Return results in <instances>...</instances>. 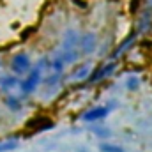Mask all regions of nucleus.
Returning a JSON list of instances; mask_svg holds the SVG:
<instances>
[{
    "label": "nucleus",
    "mask_w": 152,
    "mask_h": 152,
    "mask_svg": "<svg viewBox=\"0 0 152 152\" xmlns=\"http://www.w3.org/2000/svg\"><path fill=\"white\" fill-rule=\"evenodd\" d=\"M78 48H80L78 36L75 32H67L62 42V51H60V58L64 60V64H73L78 58Z\"/></svg>",
    "instance_id": "1"
},
{
    "label": "nucleus",
    "mask_w": 152,
    "mask_h": 152,
    "mask_svg": "<svg viewBox=\"0 0 152 152\" xmlns=\"http://www.w3.org/2000/svg\"><path fill=\"white\" fill-rule=\"evenodd\" d=\"M41 78H42V73H41V64H37V66H36V69L28 75V78H25L23 81H20V88H21V92H23V94H30V92H34V90L37 88Z\"/></svg>",
    "instance_id": "2"
},
{
    "label": "nucleus",
    "mask_w": 152,
    "mask_h": 152,
    "mask_svg": "<svg viewBox=\"0 0 152 152\" xmlns=\"http://www.w3.org/2000/svg\"><path fill=\"white\" fill-rule=\"evenodd\" d=\"M30 58H28V55H25V53H18V55H14V58H12V62H11V67H12V71L16 73V75H25L28 69H30Z\"/></svg>",
    "instance_id": "3"
},
{
    "label": "nucleus",
    "mask_w": 152,
    "mask_h": 152,
    "mask_svg": "<svg viewBox=\"0 0 152 152\" xmlns=\"http://www.w3.org/2000/svg\"><path fill=\"white\" fill-rule=\"evenodd\" d=\"M110 106H96L92 110H88L87 113L83 115V120L85 122H96V120H101V118H106L110 113Z\"/></svg>",
    "instance_id": "4"
},
{
    "label": "nucleus",
    "mask_w": 152,
    "mask_h": 152,
    "mask_svg": "<svg viewBox=\"0 0 152 152\" xmlns=\"http://www.w3.org/2000/svg\"><path fill=\"white\" fill-rule=\"evenodd\" d=\"M96 44H97V39L94 34H85L81 41H80V48L83 50V53H90L96 50Z\"/></svg>",
    "instance_id": "5"
},
{
    "label": "nucleus",
    "mask_w": 152,
    "mask_h": 152,
    "mask_svg": "<svg viewBox=\"0 0 152 152\" xmlns=\"http://www.w3.org/2000/svg\"><path fill=\"white\" fill-rule=\"evenodd\" d=\"M2 85H4V88H5L7 92H11L14 87H20V80H18L16 76H5V78L2 80Z\"/></svg>",
    "instance_id": "6"
},
{
    "label": "nucleus",
    "mask_w": 152,
    "mask_h": 152,
    "mask_svg": "<svg viewBox=\"0 0 152 152\" xmlns=\"http://www.w3.org/2000/svg\"><path fill=\"white\" fill-rule=\"evenodd\" d=\"M113 69H115V62H110L106 67H103L99 73H96V75H94L92 81H97V80H101V78H106V76H108L110 73H112V71H113Z\"/></svg>",
    "instance_id": "7"
},
{
    "label": "nucleus",
    "mask_w": 152,
    "mask_h": 152,
    "mask_svg": "<svg viewBox=\"0 0 152 152\" xmlns=\"http://www.w3.org/2000/svg\"><path fill=\"white\" fill-rule=\"evenodd\" d=\"M90 64H85V66H81L78 71L75 73V80H85L87 76H90Z\"/></svg>",
    "instance_id": "8"
},
{
    "label": "nucleus",
    "mask_w": 152,
    "mask_h": 152,
    "mask_svg": "<svg viewBox=\"0 0 152 152\" xmlns=\"http://www.w3.org/2000/svg\"><path fill=\"white\" fill-rule=\"evenodd\" d=\"M18 145H20V142H18V140H7V142H2V143H0V152L14 151Z\"/></svg>",
    "instance_id": "9"
},
{
    "label": "nucleus",
    "mask_w": 152,
    "mask_h": 152,
    "mask_svg": "<svg viewBox=\"0 0 152 152\" xmlns=\"http://www.w3.org/2000/svg\"><path fill=\"white\" fill-rule=\"evenodd\" d=\"M101 151L103 152H124V149L118 147V145H112V143H101Z\"/></svg>",
    "instance_id": "10"
},
{
    "label": "nucleus",
    "mask_w": 152,
    "mask_h": 152,
    "mask_svg": "<svg viewBox=\"0 0 152 152\" xmlns=\"http://www.w3.org/2000/svg\"><path fill=\"white\" fill-rule=\"evenodd\" d=\"M5 103L9 104V108H12V110H20V101H18V99H14V97H7Z\"/></svg>",
    "instance_id": "11"
},
{
    "label": "nucleus",
    "mask_w": 152,
    "mask_h": 152,
    "mask_svg": "<svg viewBox=\"0 0 152 152\" xmlns=\"http://www.w3.org/2000/svg\"><path fill=\"white\" fill-rule=\"evenodd\" d=\"M127 87H129V88H136V87H138V80H136V78H131V80L127 81Z\"/></svg>",
    "instance_id": "12"
}]
</instances>
